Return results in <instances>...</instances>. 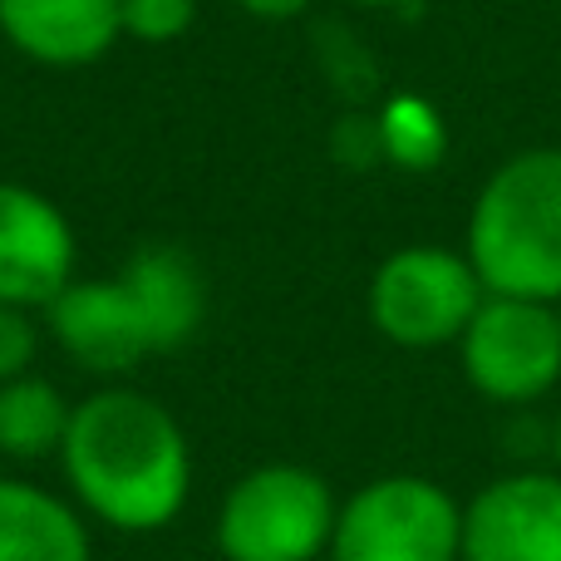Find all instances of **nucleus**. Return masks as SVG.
I'll return each mask as SVG.
<instances>
[{"label": "nucleus", "mask_w": 561, "mask_h": 561, "mask_svg": "<svg viewBox=\"0 0 561 561\" xmlns=\"http://www.w3.org/2000/svg\"><path fill=\"white\" fill-rule=\"evenodd\" d=\"M59 463L79 503L118 533L168 527L193 488V454L178 419L138 389H99L75 404Z\"/></svg>", "instance_id": "nucleus-1"}, {"label": "nucleus", "mask_w": 561, "mask_h": 561, "mask_svg": "<svg viewBox=\"0 0 561 561\" xmlns=\"http://www.w3.org/2000/svg\"><path fill=\"white\" fill-rule=\"evenodd\" d=\"M45 310L55 340L79 365L118 375L193 335L203 320V276L178 247H144L114 280H69Z\"/></svg>", "instance_id": "nucleus-2"}, {"label": "nucleus", "mask_w": 561, "mask_h": 561, "mask_svg": "<svg viewBox=\"0 0 561 561\" xmlns=\"http://www.w3.org/2000/svg\"><path fill=\"white\" fill-rule=\"evenodd\" d=\"M463 256L488 296L561 306V148L513 153L478 187Z\"/></svg>", "instance_id": "nucleus-3"}, {"label": "nucleus", "mask_w": 561, "mask_h": 561, "mask_svg": "<svg viewBox=\"0 0 561 561\" xmlns=\"http://www.w3.org/2000/svg\"><path fill=\"white\" fill-rule=\"evenodd\" d=\"M335 513L340 503L310 468H252L217 513V552L227 561H316L330 552Z\"/></svg>", "instance_id": "nucleus-4"}, {"label": "nucleus", "mask_w": 561, "mask_h": 561, "mask_svg": "<svg viewBox=\"0 0 561 561\" xmlns=\"http://www.w3.org/2000/svg\"><path fill=\"white\" fill-rule=\"evenodd\" d=\"M463 507L434 478L389 473L335 513L330 561H458Z\"/></svg>", "instance_id": "nucleus-5"}, {"label": "nucleus", "mask_w": 561, "mask_h": 561, "mask_svg": "<svg viewBox=\"0 0 561 561\" xmlns=\"http://www.w3.org/2000/svg\"><path fill=\"white\" fill-rule=\"evenodd\" d=\"M488 286L473 262L448 247H404L385 256L369 280V320L385 340L404 350H438L463 340Z\"/></svg>", "instance_id": "nucleus-6"}, {"label": "nucleus", "mask_w": 561, "mask_h": 561, "mask_svg": "<svg viewBox=\"0 0 561 561\" xmlns=\"http://www.w3.org/2000/svg\"><path fill=\"white\" fill-rule=\"evenodd\" d=\"M463 375L493 404H533L561 379V310L547 300L483 296L468 320Z\"/></svg>", "instance_id": "nucleus-7"}, {"label": "nucleus", "mask_w": 561, "mask_h": 561, "mask_svg": "<svg viewBox=\"0 0 561 561\" xmlns=\"http://www.w3.org/2000/svg\"><path fill=\"white\" fill-rule=\"evenodd\" d=\"M458 561H561V473H513L463 507Z\"/></svg>", "instance_id": "nucleus-8"}, {"label": "nucleus", "mask_w": 561, "mask_h": 561, "mask_svg": "<svg viewBox=\"0 0 561 561\" xmlns=\"http://www.w3.org/2000/svg\"><path fill=\"white\" fill-rule=\"evenodd\" d=\"M75 280V227L45 193L0 183V306H49Z\"/></svg>", "instance_id": "nucleus-9"}, {"label": "nucleus", "mask_w": 561, "mask_h": 561, "mask_svg": "<svg viewBox=\"0 0 561 561\" xmlns=\"http://www.w3.org/2000/svg\"><path fill=\"white\" fill-rule=\"evenodd\" d=\"M0 35L35 65H94L124 35L118 0H0Z\"/></svg>", "instance_id": "nucleus-10"}, {"label": "nucleus", "mask_w": 561, "mask_h": 561, "mask_svg": "<svg viewBox=\"0 0 561 561\" xmlns=\"http://www.w3.org/2000/svg\"><path fill=\"white\" fill-rule=\"evenodd\" d=\"M0 561H89V533L65 497L0 478Z\"/></svg>", "instance_id": "nucleus-11"}, {"label": "nucleus", "mask_w": 561, "mask_h": 561, "mask_svg": "<svg viewBox=\"0 0 561 561\" xmlns=\"http://www.w3.org/2000/svg\"><path fill=\"white\" fill-rule=\"evenodd\" d=\"M69 414L49 379L39 375H20L0 385V454L5 458H49L59 454L69 434Z\"/></svg>", "instance_id": "nucleus-12"}, {"label": "nucleus", "mask_w": 561, "mask_h": 561, "mask_svg": "<svg viewBox=\"0 0 561 561\" xmlns=\"http://www.w3.org/2000/svg\"><path fill=\"white\" fill-rule=\"evenodd\" d=\"M379 144L399 168H434L444 153V124L419 99H394L379 118Z\"/></svg>", "instance_id": "nucleus-13"}, {"label": "nucleus", "mask_w": 561, "mask_h": 561, "mask_svg": "<svg viewBox=\"0 0 561 561\" xmlns=\"http://www.w3.org/2000/svg\"><path fill=\"white\" fill-rule=\"evenodd\" d=\"M118 20H124V35L144 45H173L193 30L197 0H118Z\"/></svg>", "instance_id": "nucleus-14"}, {"label": "nucleus", "mask_w": 561, "mask_h": 561, "mask_svg": "<svg viewBox=\"0 0 561 561\" xmlns=\"http://www.w3.org/2000/svg\"><path fill=\"white\" fill-rule=\"evenodd\" d=\"M35 345H39V335H35V320H30V310L0 306V385H5V379L30 375Z\"/></svg>", "instance_id": "nucleus-15"}, {"label": "nucleus", "mask_w": 561, "mask_h": 561, "mask_svg": "<svg viewBox=\"0 0 561 561\" xmlns=\"http://www.w3.org/2000/svg\"><path fill=\"white\" fill-rule=\"evenodd\" d=\"M232 5H242L247 15H256V20H296L310 0H232Z\"/></svg>", "instance_id": "nucleus-16"}, {"label": "nucleus", "mask_w": 561, "mask_h": 561, "mask_svg": "<svg viewBox=\"0 0 561 561\" xmlns=\"http://www.w3.org/2000/svg\"><path fill=\"white\" fill-rule=\"evenodd\" d=\"M552 454H557V473H561V419H557V434H552Z\"/></svg>", "instance_id": "nucleus-17"}, {"label": "nucleus", "mask_w": 561, "mask_h": 561, "mask_svg": "<svg viewBox=\"0 0 561 561\" xmlns=\"http://www.w3.org/2000/svg\"><path fill=\"white\" fill-rule=\"evenodd\" d=\"M355 5H399V0H355Z\"/></svg>", "instance_id": "nucleus-18"}]
</instances>
